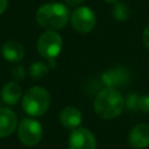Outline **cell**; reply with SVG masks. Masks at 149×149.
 Returning <instances> with one entry per match:
<instances>
[{
  "instance_id": "cell-1",
  "label": "cell",
  "mask_w": 149,
  "mask_h": 149,
  "mask_svg": "<svg viewBox=\"0 0 149 149\" xmlns=\"http://www.w3.org/2000/svg\"><path fill=\"white\" fill-rule=\"evenodd\" d=\"M126 107V101L122 94L116 88L104 87L100 90L93 102L94 113L105 120L119 116Z\"/></svg>"
},
{
  "instance_id": "cell-2",
  "label": "cell",
  "mask_w": 149,
  "mask_h": 149,
  "mask_svg": "<svg viewBox=\"0 0 149 149\" xmlns=\"http://www.w3.org/2000/svg\"><path fill=\"white\" fill-rule=\"evenodd\" d=\"M70 15L66 5L62 2H47L36 10V21L45 30L57 31L68 24Z\"/></svg>"
},
{
  "instance_id": "cell-3",
  "label": "cell",
  "mask_w": 149,
  "mask_h": 149,
  "mask_svg": "<svg viewBox=\"0 0 149 149\" xmlns=\"http://www.w3.org/2000/svg\"><path fill=\"white\" fill-rule=\"evenodd\" d=\"M51 97L47 88L42 86H33L28 88L21 100L22 109L31 118L43 115L50 107Z\"/></svg>"
},
{
  "instance_id": "cell-4",
  "label": "cell",
  "mask_w": 149,
  "mask_h": 149,
  "mask_svg": "<svg viewBox=\"0 0 149 149\" xmlns=\"http://www.w3.org/2000/svg\"><path fill=\"white\" fill-rule=\"evenodd\" d=\"M63 48L62 36L54 30H45L37 40V51L45 59H56Z\"/></svg>"
},
{
  "instance_id": "cell-5",
  "label": "cell",
  "mask_w": 149,
  "mask_h": 149,
  "mask_svg": "<svg viewBox=\"0 0 149 149\" xmlns=\"http://www.w3.org/2000/svg\"><path fill=\"white\" fill-rule=\"evenodd\" d=\"M43 136V127L42 125L33 119L24 118L17 125V137L20 142L27 147H33L40 143Z\"/></svg>"
},
{
  "instance_id": "cell-6",
  "label": "cell",
  "mask_w": 149,
  "mask_h": 149,
  "mask_svg": "<svg viewBox=\"0 0 149 149\" xmlns=\"http://www.w3.org/2000/svg\"><path fill=\"white\" fill-rule=\"evenodd\" d=\"M70 23L72 28L79 34H87L93 30L97 24V16L94 12L86 6L77 7L70 15Z\"/></svg>"
},
{
  "instance_id": "cell-7",
  "label": "cell",
  "mask_w": 149,
  "mask_h": 149,
  "mask_svg": "<svg viewBox=\"0 0 149 149\" xmlns=\"http://www.w3.org/2000/svg\"><path fill=\"white\" fill-rule=\"evenodd\" d=\"M100 79L105 87L119 88L126 86L130 81V72L125 66H116L104 71Z\"/></svg>"
},
{
  "instance_id": "cell-8",
  "label": "cell",
  "mask_w": 149,
  "mask_h": 149,
  "mask_svg": "<svg viewBox=\"0 0 149 149\" xmlns=\"http://www.w3.org/2000/svg\"><path fill=\"white\" fill-rule=\"evenodd\" d=\"M97 140L94 134L84 127L71 130L69 136V149H95Z\"/></svg>"
},
{
  "instance_id": "cell-9",
  "label": "cell",
  "mask_w": 149,
  "mask_h": 149,
  "mask_svg": "<svg viewBox=\"0 0 149 149\" xmlns=\"http://www.w3.org/2000/svg\"><path fill=\"white\" fill-rule=\"evenodd\" d=\"M128 142L135 149L147 148L149 146V125L148 123L135 125L128 134Z\"/></svg>"
},
{
  "instance_id": "cell-10",
  "label": "cell",
  "mask_w": 149,
  "mask_h": 149,
  "mask_svg": "<svg viewBox=\"0 0 149 149\" xmlns=\"http://www.w3.org/2000/svg\"><path fill=\"white\" fill-rule=\"evenodd\" d=\"M17 125L16 114L9 107H0V139L12 135Z\"/></svg>"
},
{
  "instance_id": "cell-11",
  "label": "cell",
  "mask_w": 149,
  "mask_h": 149,
  "mask_svg": "<svg viewBox=\"0 0 149 149\" xmlns=\"http://www.w3.org/2000/svg\"><path fill=\"white\" fill-rule=\"evenodd\" d=\"M24 52L26 50L23 44L14 40L6 41L1 47V56L10 63L21 62L24 57Z\"/></svg>"
},
{
  "instance_id": "cell-12",
  "label": "cell",
  "mask_w": 149,
  "mask_h": 149,
  "mask_svg": "<svg viewBox=\"0 0 149 149\" xmlns=\"http://www.w3.org/2000/svg\"><path fill=\"white\" fill-rule=\"evenodd\" d=\"M59 122L61 125L66 128V129H76L80 126L81 121H83V114L81 112L72 106H66L64 107L61 113H59Z\"/></svg>"
},
{
  "instance_id": "cell-13",
  "label": "cell",
  "mask_w": 149,
  "mask_h": 149,
  "mask_svg": "<svg viewBox=\"0 0 149 149\" xmlns=\"http://www.w3.org/2000/svg\"><path fill=\"white\" fill-rule=\"evenodd\" d=\"M22 97V88L15 81L6 83L1 88V99L5 104L13 106L20 101Z\"/></svg>"
},
{
  "instance_id": "cell-14",
  "label": "cell",
  "mask_w": 149,
  "mask_h": 149,
  "mask_svg": "<svg viewBox=\"0 0 149 149\" xmlns=\"http://www.w3.org/2000/svg\"><path fill=\"white\" fill-rule=\"evenodd\" d=\"M112 15L116 21H126L130 16V8L126 2L122 1H116L113 5L112 8Z\"/></svg>"
},
{
  "instance_id": "cell-15",
  "label": "cell",
  "mask_w": 149,
  "mask_h": 149,
  "mask_svg": "<svg viewBox=\"0 0 149 149\" xmlns=\"http://www.w3.org/2000/svg\"><path fill=\"white\" fill-rule=\"evenodd\" d=\"M50 68L48 66L47 63H43L41 61L34 62L30 64L29 66V76L33 79H41L43 77H45L49 73Z\"/></svg>"
},
{
  "instance_id": "cell-16",
  "label": "cell",
  "mask_w": 149,
  "mask_h": 149,
  "mask_svg": "<svg viewBox=\"0 0 149 149\" xmlns=\"http://www.w3.org/2000/svg\"><path fill=\"white\" fill-rule=\"evenodd\" d=\"M139 99H140V95L137 93H129L126 98V107L134 112V111H137L139 109Z\"/></svg>"
},
{
  "instance_id": "cell-17",
  "label": "cell",
  "mask_w": 149,
  "mask_h": 149,
  "mask_svg": "<svg viewBox=\"0 0 149 149\" xmlns=\"http://www.w3.org/2000/svg\"><path fill=\"white\" fill-rule=\"evenodd\" d=\"M10 74L15 80H22L26 77V69L22 65H15L10 70Z\"/></svg>"
},
{
  "instance_id": "cell-18",
  "label": "cell",
  "mask_w": 149,
  "mask_h": 149,
  "mask_svg": "<svg viewBox=\"0 0 149 149\" xmlns=\"http://www.w3.org/2000/svg\"><path fill=\"white\" fill-rule=\"evenodd\" d=\"M139 111L143 113H149V94L140 95L139 99Z\"/></svg>"
},
{
  "instance_id": "cell-19",
  "label": "cell",
  "mask_w": 149,
  "mask_h": 149,
  "mask_svg": "<svg viewBox=\"0 0 149 149\" xmlns=\"http://www.w3.org/2000/svg\"><path fill=\"white\" fill-rule=\"evenodd\" d=\"M142 41H143L144 45L149 49V24L144 28V30L142 33Z\"/></svg>"
},
{
  "instance_id": "cell-20",
  "label": "cell",
  "mask_w": 149,
  "mask_h": 149,
  "mask_svg": "<svg viewBox=\"0 0 149 149\" xmlns=\"http://www.w3.org/2000/svg\"><path fill=\"white\" fill-rule=\"evenodd\" d=\"M85 0H64L65 5L66 6H70V7H79Z\"/></svg>"
},
{
  "instance_id": "cell-21",
  "label": "cell",
  "mask_w": 149,
  "mask_h": 149,
  "mask_svg": "<svg viewBox=\"0 0 149 149\" xmlns=\"http://www.w3.org/2000/svg\"><path fill=\"white\" fill-rule=\"evenodd\" d=\"M8 6V0H0V15L7 9Z\"/></svg>"
},
{
  "instance_id": "cell-22",
  "label": "cell",
  "mask_w": 149,
  "mask_h": 149,
  "mask_svg": "<svg viewBox=\"0 0 149 149\" xmlns=\"http://www.w3.org/2000/svg\"><path fill=\"white\" fill-rule=\"evenodd\" d=\"M104 1H105V2H113V3H114V2L120 1V0H104Z\"/></svg>"
}]
</instances>
